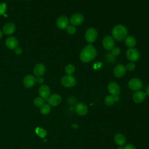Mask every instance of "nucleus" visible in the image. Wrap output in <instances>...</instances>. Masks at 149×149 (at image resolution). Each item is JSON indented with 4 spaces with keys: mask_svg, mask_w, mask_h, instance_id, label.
I'll use <instances>...</instances> for the list:
<instances>
[{
    "mask_svg": "<svg viewBox=\"0 0 149 149\" xmlns=\"http://www.w3.org/2000/svg\"><path fill=\"white\" fill-rule=\"evenodd\" d=\"M7 6L5 2H2L0 3V15H3L5 17L7 16L6 15H5V12L6 11Z\"/></svg>",
    "mask_w": 149,
    "mask_h": 149,
    "instance_id": "nucleus-28",
    "label": "nucleus"
},
{
    "mask_svg": "<svg viewBox=\"0 0 149 149\" xmlns=\"http://www.w3.org/2000/svg\"><path fill=\"white\" fill-rule=\"evenodd\" d=\"M44 82V79L41 77H37V78H36V83H39V84H41Z\"/></svg>",
    "mask_w": 149,
    "mask_h": 149,
    "instance_id": "nucleus-35",
    "label": "nucleus"
},
{
    "mask_svg": "<svg viewBox=\"0 0 149 149\" xmlns=\"http://www.w3.org/2000/svg\"><path fill=\"white\" fill-rule=\"evenodd\" d=\"M69 19L66 16H61L58 18L56 20V26L61 30H63L66 29L69 25Z\"/></svg>",
    "mask_w": 149,
    "mask_h": 149,
    "instance_id": "nucleus-11",
    "label": "nucleus"
},
{
    "mask_svg": "<svg viewBox=\"0 0 149 149\" xmlns=\"http://www.w3.org/2000/svg\"><path fill=\"white\" fill-rule=\"evenodd\" d=\"M16 30L15 24L13 23H8L3 27V32L6 35L13 34Z\"/></svg>",
    "mask_w": 149,
    "mask_h": 149,
    "instance_id": "nucleus-19",
    "label": "nucleus"
},
{
    "mask_svg": "<svg viewBox=\"0 0 149 149\" xmlns=\"http://www.w3.org/2000/svg\"><path fill=\"white\" fill-rule=\"evenodd\" d=\"M97 36L98 33L97 30L94 27H90L88 28L85 33V40L88 43L91 44L96 40Z\"/></svg>",
    "mask_w": 149,
    "mask_h": 149,
    "instance_id": "nucleus-4",
    "label": "nucleus"
},
{
    "mask_svg": "<svg viewBox=\"0 0 149 149\" xmlns=\"http://www.w3.org/2000/svg\"><path fill=\"white\" fill-rule=\"evenodd\" d=\"M35 132H36V134L40 137H41V138L45 137L47 135V131L45 129H44L43 128L40 127H36L35 129Z\"/></svg>",
    "mask_w": 149,
    "mask_h": 149,
    "instance_id": "nucleus-25",
    "label": "nucleus"
},
{
    "mask_svg": "<svg viewBox=\"0 0 149 149\" xmlns=\"http://www.w3.org/2000/svg\"><path fill=\"white\" fill-rule=\"evenodd\" d=\"M126 70H129V71H132L135 68H136V65L135 64L132 62H130L129 63H128L126 66Z\"/></svg>",
    "mask_w": 149,
    "mask_h": 149,
    "instance_id": "nucleus-30",
    "label": "nucleus"
},
{
    "mask_svg": "<svg viewBox=\"0 0 149 149\" xmlns=\"http://www.w3.org/2000/svg\"><path fill=\"white\" fill-rule=\"evenodd\" d=\"M120 98L118 96H113L112 95H108L104 98V102L107 105L111 106L114 104L115 102L119 101Z\"/></svg>",
    "mask_w": 149,
    "mask_h": 149,
    "instance_id": "nucleus-21",
    "label": "nucleus"
},
{
    "mask_svg": "<svg viewBox=\"0 0 149 149\" xmlns=\"http://www.w3.org/2000/svg\"><path fill=\"white\" fill-rule=\"evenodd\" d=\"M124 149H136L135 146L132 144H127L125 146Z\"/></svg>",
    "mask_w": 149,
    "mask_h": 149,
    "instance_id": "nucleus-32",
    "label": "nucleus"
},
{
    "mask_svg": "<svg viewBox=\"0 0 149 149\" xmlns=\"http://www.w3.org/2000/svg\"><path fill=\"white\" fill-rule=\"evenodd\" d=\"M51 111V106L48 104H44L40 108V112L43 115L48 114Z\"/></svg>",
    "mask_w": 149,
    "mask_h": 149,
    "instance_id": "nucleus-23",
    "label": "nucleus"
},
{
    "mask_svg": "<svg viewBox=\"0 0 149 149\" xmlns=\"http://www.w3.org/2000/svg\"><path fill=\"white\" fill-rule=\"evenodd\" d=\"M61 84L63 86L67 88L74 87L77 83L76 79L73 75L66 74L63 76L61 80Z\"/></svg>",
    "mask_w": 149,
    "mask_h": 149,
    "instance_id": "nucleus-3",
    "label": "nucleus"
},
{
    "mask_svg": "<svg viewBox=\"0 0 149 149\" xmlns=\"http://www.w3.org/2000/svg\"><path fill=\"white\" fill-rule=\"evenodd\" d=\"M118 149H124V147L123 146H119Z\"/></svg>",
    "mask_w": 149,
    "mask_h": 149,
    "instance_id": "nucleus-38",
    "label": "nucleus"
},
{
    "mask_svg": "<svg viewBox=\"0 0 149 149\" xmlns=\"http://www.w3.org/2000/svg\"><path fill=\"white\" fill-rule=\"evenodd\" d=\"M34 74L37 77L42 76L45 72V66L42 63H39L37 64L33 70Z\"/></svg>",
    "mask_w": 149,
    "mask_h": 149,
    "instance_id": "nucleus-18",
    "label": "nucleus"
},
{
    "mask_svg": "<svg viewBox=\"0 0 149 149\" xmlns=\"http://www.w3.org/2000/svg\"><path fill=\"white\" fill-rule=\"evenodd\" d=\"M103 47L107 51H111L115 47L114 38L110 36H107L102 40Z\"/></svg>",
    "mask_w": 149,
    "mask_h": 149,
    "instance_id": "nucleus-7",
    "label": "nucleus"
},
{
    "mask_svg": "<svg viewBox=\"0 0 149 149\" xmlns=\"http://www.w3.org/2000/svg\"><path fill=\"white\" fill-rule=\"evenodd\" d=\"M112 37L119 41H122L126 38L127 36V30L122 24L116 25L112 30Z\"/></svg>",
    "mask_w": 149,
    "mask_h": 149,
    "instance_id": "nucleus-2",
    "label": "nucleus"
},
{
    "mask_svg": "<svg viewBox=\"0 0 149 149\" xmlns=\"http://www.w3.org/2000/svg\"><path fill=\"white\" fill-rule=\"evenodd\" d=\"M48 101L50 106L55 107L61 104L62 101V98L58 94H53L49 97Z\"/></svg>",
    "mask_w": 149,
    "mask_h": 149,
    "instance_id": "nucleus-14",
    "label": "nucleus"
},
{
    "mask_svg": "<svg viewBox=\"0 0 149 149\" xmlns=\"http://www.w3.org/2000/svg\"><path fill=\"white\" fill-rule=\"evenodd\" d=\"M105 60L109 63H113L116 60V56L111 54V52H108L105 55Z\"/></svg>",
    "mask_w": 149,
    "mask_h": 149,
    "instance_id": "nucleus-26",
    "label": "nucleus"
},
{
    "mask_svg": "<svg viewBox=\"0 0 149 149\" xmlns=\"http://www.w3.org/2000/svg\"><path fill=\"white\" fill-rule=\"evenodd\" d=\"M68 102H69V103H70V104H74L75 103V102H76V100H75V98H74V97H69V98H68Z\"/></svg>",
    "mask_w": 149,
    "mask_h": 149,
    "instance_id": "nucleus-34",
    "label": "nucleus"
},
{
    "mask_svg": "<svg viewBox=\"0 0 149 149\" xmlns=\"http://www.w3.org/2000/svg\"><path fill=\"white\" fill-rule=\"evenodd\" d=\"M108 91L113 96H118L120 93V88L119 84L115 82L112 81L108 85Z\"/></svg>",
    "mask_w": 149,
    "mask_h": 149,
    "instance_id": "nucleus-8",
    "label": "nucleus"
},
{
    "mask_svg": "<svg viewBox=\"0 0 149 149\" xmlns=\"http://www.w3.org/2000/svg\"><path fill=\"white\" fill-rule=\"evenodd\" d=\"M65 72L67 74L72 75L75 72V67L72 64H69L65 68Z\"/></svg>",
    "mask_w": 149,
    "mask_h": 149,
    "instance_id": "nucleus-24",
    "label": "nucleus"
},
{
    "mask_svg": "<svg viewBox=\"0 0 149 149\" xmlns=\"http://www.w3.org/2000/svg\"><path fill=\"white\" fill-rule=\"evenodd\" d=\"M33 103L36 107H41L44 104V100L41 97H37L34 100Z\"/></svg>",
    "mask_w": 149,
    "mask_h": 149,
    "instance_id": "nucleus-27",
    "label": "nucleus"
},
{
    "mask_svg": "<svg viewBox=\"0 0 149 149\" xmlns=\"http://www.w3.org/2000/svg\"><path fill=\"white\" fill-rule=\"evenodd\" d=\"M18 40L14 37H9L5 41L6 46L10 49H15L18 47Z\"/></svg>",
    "mask_w": 149,
    "mask_h": 149,
    "instance_id": "nucleus-17",
    "label": "nucleus"
},
{
    "mask_svg": "<svg viewBox=\"0 0 149 149\" xmlns=\"http://www.w3.org/2000/svg\"><path fill=\"white\" fill-rule=\"evenodd\" d=\"M125 42L126 45L130 48H134L136 44V40L133 36H127L125 39Z\"/></svg>",
    "mask_w": 149,
    "mask_h": 149,
    "instance_id": "nucleus-22",
    "label": "nucleus"
},
{
    "mask_svg": "<svg viewBox=\"0 0 149 149\" xmlns=\"http://www.w3.org/2000/svg\"><path fill=\"white\" fill-rule=\"evenodd\" d=\"M126 55L127 58L131 62L137 61L140 57L139 51L134 48H129L126 52Z\"/></svg>",
    "mask_w": 149,
    "mask_h": 149,
    "instance_id": "nucleus-5",
    "label": "nucleus"
},
{
    "mask_svg": "<svg viewBox=\"0 0 149 149\" xmlns=\"http://www.w3.org/2000/svg\"><path fill=\"white\" fill-rule=\"evenodd\" d=\"M15 52L16 54L17 55H20L22 54V49L20 47H17L15 49Z\"/></svg>",
    "mask_w": 149,
    "mask_h": 149,
    "instance_id": "nucleus-33",
    "label": "nucleus"
},
{
    "mask_svg": "<svg viewBox=\"0 0 149 149\" xmlns=\"http://www.w3.org/2000/svg\"><path fill=\"white\" fill-rule=\"evenodd\" d=\"M114 141L119 146H123L126 142L125 136L122 133H116L114 136Z\"/></svg>",
    "mask_w": 149,
    "mask_h": 149,
    "instance_id": "nucleus-20",
    "label": "nucleus"
},
{
    "mask_svg": "<svg viewBox=\"0 0 149 149\" xmlns=\"http://www.w3.org/2000/svg\"><path fill=\"white\" fill-rule=\"evenodd\" d=\"M69 21L73 26H79L84 22V16L79 13H74L71 16Z\"/></svg>",
    "mask_w": 149,
    "mask_h": 149,
    "instance_id": "nucleus-10",
    "label": "nucleus"
},
{
    "mask_svg": "<svg viewBox=\"0 0 149 149\" xmlns=\"http://www.w3.org/2000/svg\"><path fill=\"white\" fill-rule=\"evenodd\" d=\"M146 94L144 91H136L133 94L132 98L134 102L137 104H140L144 101L146 97Z\"/></svg>",
    "mask_w": 149,
    "mask_h": 149,
    "instance_id": "nucleus-15",
    "label": "nucleus"
},
{
    "mask_svg": "<svg viewBox=\"0 0 149 149\" xmlns=\"http://www.w3.org/2000/svg\"><path fill=\"white\" fill-rule=\"evenodd\" d=\"M120 49L118 47H114L111 50V54L115 56L119 55L120 54Z\"/></svg>",
    "mask_w": 149,
    "mask_h": 149,
    "instance_id": "nucleus-31",
    "label": "nucleus"
},
{
    "mask_svg": "<svg viewBox=\"0 0 149 149\" xmlns=\"http://www.w3.org/2000/svg\"><path fill=\"white\" fill-rule=\"evenodd\" d=\"M126 66L122 64L117 65L113 69V74L116 77L120 78L123 76L126 72Z\"/></svg>",
    "mask_w": 149,
    "mask_h": 149,
    "instance_id": "nucleus-12",
    "label": "nucleus"
},
{
    "mask_svg": "<svg viewBox=\"0 0 149 149\" xmlns=\"http://www.w3.org/2000/svg\"><path fill=\"white\" fill-rule=\"evenodd\" d=\"M2 37H3V32L0 30V39H1Z\"/></svg>",
    "mask_w": 149,
    "mask_h": 149,
    "instance_id": "nucleus-37",
    "label": "nucleus"
},
{
    "mask_svg": "<svg viewBox=\"0 0 149 149\" xmlns=\"http://www.w3.org/2000/svg\"><path fill=\"white\" fill-rule=\"evenodd\" d=\"M76 113L81 116L86 115L88 112V107L84 102L77 103L74 108Z\"/></svg>",
    "mask_w": 149,
    "mask_h": 149,
    "instance_id": "nucleus-9",
    "label": "nucleus"
},
{
    "mask_svg": "<svg viewBox=\"0 0 149 149\" xmlns=\"http://www.w3.org/2000/svg\"><path fill=\"white\" fill-rule=\"evenodd\" d=\"M51 93L49 87L47 85H42L38 88V94L43 99H47L49 98Z\"/></svg>",
    "mask_w": 149,
    "mask_h": 149,
    "instance_id": "nucleus-16",
    "label": "nucleus"
},
{
    "mask_svg": "<svg viewBox=\"0 0 149 149\" xmlns=\"http://www.w3.org/2000/svg\"><path fill=\"white\" fill-rule=\"evenodd\" d=\"M127 86L130 90L136 91L141 88L143 86V83L139 79L133 78L129 81Z\"/></svg>",
    "mask_w": 149,
    "mask_h": 149,
    "instance_id": "nucleus-6",
    "label": "nucleus"
},
{
    "mask_svg": "<svg viewBox=\"0 0 149 149\" xmlns=\"http://www.w3.org/2000/svg\"><path fill=\"white\" fill-rule=\"evenodd\" d=\"M66 31L68 34H73L76 33V29L74 26L71 24V25H68V27H66Z\"/></svg>",
    "mask_w": 149,
    "mask_h": 149,
    "instance_id": "nucleus-29",
    "label": "nucleus"
},
{
    "mask_svg": "<svg viewBox=\"0 0 149 149\" xmlns=\"http://www.w3.org/2000/svg\"><path fill=\"white\" fill-rule=\"evenodd\" d=\"M146 95H147L149 96V86H148V87L147 88V89H146Z\"/></svg>",
    "mask_w": 149,
    "mask_h": 149,
    "instance_id": "nucleus-36",
    "label": "nucleus"
},
{
    "mask_svg": "<svg viewBox=\"0 0 149 149\" xmlns=\"http://www.w3.org/2000/svg\"><path fill=\"white\" fill-rule=\"evenodd\" d=\"M36 83V78L31 74H28L23 79V85L27 88H30L33 87Z\"/></svg>",
    "mask_w": 149,
    "mask_h": 149,
    "instance_id": "nucleus-13",
    "label": "nucleus"
},
{
    "mask_svg": "<svg viewBox=\"0 0 149 149\" xmlns=\"http://www.w3.org/2000/svg\"><path fill=\"white\" fill-rule=\"evenodd\" d=\"M97 55V50L91 44L86 45L80 52V59L84 63L91 62Z\"/></svg>",
    "mask_w": 149,
    "mask_h": 149,
    "instance_id": "nucleus-1",
    "label": "nucleus"
}]
</instances>
